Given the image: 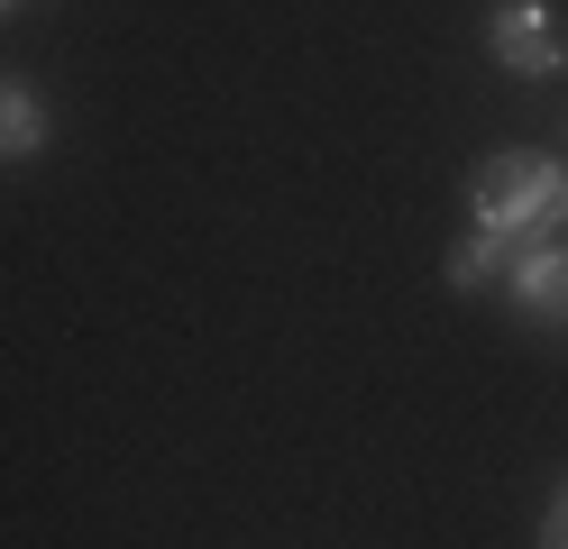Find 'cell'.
Segmentation results:
<instances>
[{
  "label": "cell",
  "instance_id": "cell-2",
  "mask_svg": "<svg viewBox=\"0 0 568 549\" xmlns=\"http://www.w3.org/2000/svg\"><path fill=\"white\" fill-rule=\"evenodd\" d=\"M486 47H495L505 73H523V83H550V73L568 64V37H559L550 0H495L486 10Z\"/></svg>",
  "mask_w": 568,
  "mask_h": 549
},
{
  "label": "cell",
  "instance_id": "cell-7",
  "mask_svg": "<svg viewBox=\"0 0 568 549\" xmlns=\"http://www.w3.org/2000/svg\"><path fill=\"white\" fill-rule=\"evenodd\" d=\"M19 10H28V0H0V19H19Z\"/></svg>",
  "mask_w": 568,
  "mask_h": 549
},
{
  "label": "cell",
  "instance_id": "cell-5",
  "mask_svg": "<svg viewBox=\"0 0 568 549\" xmlns=\"http://www.w3.org/2000/svg\"><path fill=\"white\" fill-rule=\"evenodd\" d=\"M505 266H514V238H495V230H468L449 256H440V275L458 284V293H486V284H505Z\"/></svg>",
  "mask_w": 568,
  "mask_h": 549
},
{
  "label": "cell",
  "instance_id": "cell-1",
  "mask_svg": "<svg viewBox=\"0 0 568 549\" xmlns=\"http://www.w3.org/2000/svg\"><path fill=\"white\" fill-rule=\"evenodd\" d=\"M468 202H477V230L514 238V247L559 238L568 230V165L541 156V146H505V156H486L468 174Z\"/></svg>",
  "mask_w": 568,
  "mask_h": 549
},
{
  "label": "cell",
  "instance_id": "cell-3",
  "mask_svg": "<svg viewBox=\"0 0 568 549\" xmlns=\"http://www.w3.org/2000/svg\"><path fill=\"white\" fill-rule=\"evenodd\" d=\"M505 293H514L531 321H568V238H531V247H514Z\"/></svg>",
  "mask_w": 568,
  "mask_h": 549
},
{
  "label": "cell",
  "instance_id": "cell-6",
  "mask_svg": "<svg viewBox=\"0 0 568 549\" xmlns=\"http://www.w3.org/2000/svg\"><path fill=\"white\" fill-rule=\"evenodd\" d=\"M541 549H568V486H559V504H550V522H541Z\"/></svg>",
  "mask_w": 568,
  "mask_h": 549
},
{
  "label": "cell",
  "instance_id": "cell-4",
  "mask_svg": "<svg viewBox=\"0 0 568 549\" xmlns=\"http://www.w3.org/2000/svg\"><path fill=\"white\" fill-rule=\"evenodd\" d=\"M47 92L38 83H19V73H0V165H28L47 146Z\"/></svg>",
  "mask_w": 568,
  "mask_h": 549
}]
</instances>
